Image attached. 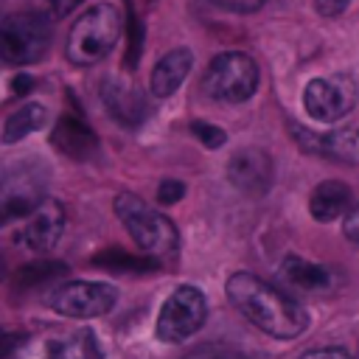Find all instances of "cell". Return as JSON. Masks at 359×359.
<instances>
[{
    "label": "cell",
    "mask_w": 359,
    "mask_h": 359,
    "mask_svg": "<svg viewBox=\"0 0 359 359\" xmlns=\"http://www.w3.org/2000/svg\"><path fill=\"white\" fill-rule=\"evenodd\" d=\"M185 359H250V353L241 351V348H236V345L213 342V345H202V348L191 351Z\"/></svg>",
    "instance_id": "obj_23"
},
{
    "label": "cell",
    "mask_w": 359,
    "mask_h": 359,
    "mask_svg": "<svg viewBox=\"0 0 359 359\" xmlns=\"http://www.w3.org/2000/svg\"><path fill=\"white\" fill-rule=\"evenodd\" d=\"M185 196V185L180 182V180H163L160 185H157V202L160 205H174V202H180Z\"/></svg>",
    "instance_id": "obj_26"
},
{
    "label": "cell",
    "mask_w": 359,
    "mask_h": 359,
    "mask_svg": "<svg viewBox=\"0 0 359 359\" xmlns=\"http://www.w3.org/2000/svg\"><path fill=\"white\" fill-rule=\"evenodd\" d=\"M213 6L224 8V11H236V14H250V11H258L266 0H210Z\"/></svg>",
    "instance_id": "obj_27"
},
{
    "label": "cell",
    "mask_w": 359,
    "mask_h": 359,
    "mask_svg": "<svg viewBox=\"0 0 359 359\" xmlns=\"http://www.w3.org/2000/svg\"><path fill=\"white\" fill-rule=\"evenodd\" d=\"M121 28H123V20H121V11L115 6H109V3L90 6L73 22V28L67 34V45H65L67 59L79 67L101 62L115 48Z\"/></svg>",
    "instance_id": "obj_2"
},
{
    "label": "cell",
    "mask_w": 359,
    "mask_h": 359,
    "mask_svg": "<svg viewBox=\"0 0 359 359\" xmlns=\"http://www.w3.org/2000/svg\"><path fill=\"white\" fill-rule=\"evenodd\" d=\"M191 132H194V137H196L202 146H208V149H219V146H224V140H227L224 129H219V126H213V123H208V121H194V123H191Z\"/></svg>",
    "instance_id": "obj_24"
},
{
    "label": "cell",
    "mask_w": 359,
    "mask_h": 359,
    "mask_svg": "<svg viewBox=\"0 0 359 359\" xmlns=\"http://www.w3.org/2000/svg\"><path fill=\"white\" fill-rule=\"evenodd\" d=\"M351 0H314V8L323 14V17H339L345 8H348Z\"/></svg>",
    "instance_id": "obj_29"
},
{
    "label": "cell",
    "mask_w": 359,
    "mask_h": 359,
    "mask_svg": "<svg viewBox=\"0 0 359 359\" xmlns=\"http://www.w3.org/2000/svg\"><path fill=\"white\" fill-rule=\"evenodd\" d=\"M300 359H351V356L342 348H317V351L303 353Z\"/></svg>",
    "instance_id": "obj_30"
},
{
    "label": "cell",
    "mask_w": 359,
    "mask_h": 359,
    "mask_svg": "<svg viewBox=\"0 0 359 359\" xmlns=\"http://www.w3.org/2000/svg\"><path fill=\"white\" fill-rule=\"evenodd\" d=\"M205 317H208V300H205V294L196 286L182 283V286H177L165 297V303H163V309L157 314L154 334H157V339L174 345V342H182V339L194 337L202 328Z\"/></svg>",
    "instance_id": "obj_6"
},
{
    "label": "cell",
    "mask_w": 359,
    "mask_h": 359,
    "mask_svg": "<svg viewBox=\"0 0 359 359\" xmlns=\"http://www.w3.org/2000/svg\"><path fill=\"white\" fill-rule=\"evenodd\" d=\"M65 222H67V213L62 208V202L56 199H45L28 219V224L22 227V236L20 241L34 250V252H48L56 247V241L62 238V230H65Z\"/></svg>",
    "instance_id": "obj_12"
},
{
    "label": "cell",
    "mask_w": 359,
    "mask_h": 359,
    "mask_svg": "<svg viewBox=\"0 0 359 359\" xmlns=\"http://www.w3.org/2000/svg\"><path fill=\"white\" fill-rule=\"evenodd\" d=\"M17 342H25V334H6L3 337V348H0V356L3 359H11V351Z\"/></svg>",
    "instance_id": "obj_32"
},
{
    "label": "cell",
    "mask_w": 359,
    "mask_h": 359,
    "mask_svg": "<svg viewBox=\"0 0 359 359\" xmlns=\"http://www.w3.org/2000/svg\"><path fill=\"white\" fill-rule=\"evenodd\" d=\"M126 67L132 70L137 62H140V50H143V22H140V17L129 8V20H126Z\"/></svg>",
    "instance_id": "obj_22"
},
{
    "label": "cell",
    "mask_w": 359,
    "mask_h": 359,
    "mask_svg": "<svg viewBox=\"0 0 359 359\" xmlns=\"http://www.w3.org/2000/svg\"><path fill=\"white\" fill-rule=\"evenodd\" d=\"M280 275L292 289H300V292H323L334 283V275L328 266L306 261L300 255H286L280 264Z\"/></svg>",
    "instance_id": "obj_16"
},
{
    "label": "cell",
    "mask_w": 359,
    "mask_h": 359,
    "mask_svg": "<svg viewBox=\"0 0 359 359\" xmlns=\"http://www.w3.org/2000/svg\"><path fill=\"white\" fill-rule=\"evenodd\" d=\"M45 359H104V351L95 331L81 328L70 337L50 339L45 345Z\"/></svg>",
    "instance_id": "obj_18"
},
{
    "label": "cell",
    "mask_w": 359,
    "mask_h": 359,
    "mask_svg": "<svg viewBox=\"0 0 359 359\" xmlns=\"http://www.w3.org/2000/svg\"><path fill=\"white\" fill-rule=\"evenodd\" d=\"M39 3V11L48 17V20H59L65 14H70L76 6H81L84 0H36Z\"/></svg>",
    "instance_id": "obj_25"
},
{
    "label": "cell",
    "mask_w": 359,
    "mask_h": 359,
    "mask_svg": "<svg viewBox=\"0 0 359 359\" xmlns=\"http://www.w3.org/2000/svg\"><path fill=\"white\" fill-rule=\"evenodd\" d=\"M65 275H67V266L62 261H34V264H25L14 272V286L28 292V289H39L45 283H53Z\"/></svg>",
    "instance_id": "obj_21"
},
{
    "label": "cell",
    "mask_w": 359,
    "mask_h": 359,
    "mask_svg": "<svg viewBox=\"0 0 359 359\" xmlns=\"http://www.w3.org/2000/svg\"><path fill=\"white\" fill-rule=\"evenodd\" d=\"M359 101V81L348 73L311 79L303 90L306 112L320 123H334L345 118Z\"/></svg>",
    "instance_id": "obj_7"
},
{
    "label": "cell",
    "mask_w": 359,
    "mask_h": 359,
    "mask_svg": "<svg viewBox=\"0 0 359 359\" xmlns=\"http://www.w3.org/2000/svg\"><path fill=\"white\" fill-rule=\"evenodd\" d=\"M292 132L300 149L309 154H320L339 163H359V126H345L337 132H309L292 123Z\"/></svg>",
    "instance_id": "obj_10"
},
{
    "label": "cell",
    "mask_w": 359,
    "mask_h": 359,
    "mask_svg": "<svg viewBox=\"0 0 359 359\" xmlns=\"http://www.w3.org/2000/svg\"><path fill=\"white\" fill-rule=\"evenodd\" d=\"M101 101L107 107V112L123 123V126H140L146 118H149V101L146 95L126 84V81H118V79H107L101 84Z\"/></svg>",
    "instance_id": "obj_13"
},
{
    "label": "cell",
    "mask_w": 359,
    "mask_h": 359,
    "mask_svg": "<svg viewBox=\"0 0 359 359\" xmlns=\"http://www.w3.org/2000/svg\"><path fill=\"white\" fill-rule=\"evenodd\" d=\"M258 90V65L241 50H224L210 59L202 76V93L222 104H241Z\"/></svg>",
    "instance_id": "obj_4"
},
{
    "label": "cell",
    "mask_w": 359,
    "mask_h": 359,
    "mask_svg": "<svg viewBox=\"0 0 359 359\" xmlns=\"http://www.w3.org/2000/svg\"><path fill=\"white\" fill-rule=\"evenodd\" d=\"M194 67V53L188 48H174L168 50L151 70V93L157 98H168L191 73Z\"/></svg>",
    "instance_id": "obj_15"
},
{
    "label": "cell",
    "mask_w": 359,
    "mask_h": 359,
    "mask_svg": "<svg viewBox=\"0 0 359 359\" xmlns=\"http://www.w3.org/2000/svg\"><path fill=\"white\" fill-rule=\"evenodd\" d=\"M45 202V180L42 171L31 165H17L3 177V196H0V219L11 222L17 216L34 213Z\"/></svg>",
    "instance_id": "obj_9"
},
{
    "label": "cell",
    "mask_w": 359,
    "mask_h": 359,
    "mask_svg": "<svg viewBox=\"0 0 359 359\" xmlns=\"http://www.w3.org/2000/svg\"><path fill=\"white\" fill-rule=\"evenodd\" d=\"M34 90V79L28 76V73H17L14 79H11V93L14 95H28Z\"/></svg>",
    "instance_id": "obj_31"
},
{
    "label": "cell",
    "mask_w": 359,
    "mask_h": 359,
    "mask_svg": "<svg viewBox=\"0 0 359 359\" xmlns=\"http://www.w3.org/2000/svg\"><path fill=\"white\" fill-rule=\"evenodd\" d=\"M118 303V292L101 280H70L50 294V309L62 317L90 320L107 314Z\"/></svg>",
    "instance_id": "obj_8"
},
{
    "label": "cell",
    "mask_w": 359,
    "mask_h": 359,
    "mask_svg": "<svg viewBox=\"0 0 359 359\" xmlns=\"http://www.w3.org/2000/svg\"><path fill=\"white\" fill-rule=\"evenodd\" d=\"M48 121V109L42 104H22L20 109H14L6 123H3V143L11 146L22 137H28L31 132H39Z\"/></svg>",
    "instance_id": "obj_19"
},
{
    "label": "cell",
    "mask_w": 359,
    "mask_h": 359,
    "mask_svg": "<svg viewBox=\"0 0 359 359\" xmlns=\"http://www.w3.org/2000/svg\"><path fill=\"white\" fill-rule=\"evenodd\" d=\"M50 143L65 154V157H73V160H87L95 149H98V137L95 132L76 115H62L53 126V135H50Z\"/></svg>",
    "instance_id": "obj_14"
},
{
    "label": "cell",
    "mask_w": 359,
    "mask_h": 359,
    "mask_svg": "<svg viewBox=\"0 0 359 359\" xmlns=\"http://www.w3.org/2000/svg\"><path fill=\"white\" fill-rule=\"evenodd\" d=\"M93 264L98 269H107V272H149L157 266L154 258L149 255H135V252H126L121 247H107L101 252L93 255Z\"/></svg>",
    "instance_id": "obj_20"
},
{
    "label": "cell",
    "mask_w": 359,
    "mask_h": 359,
    "mask_svg": "<svg viewBox=\"0 0 359 359\" xmlns=\"http://www.w3.org/2000/svg\"><path fill=\"white\" fill-rule=\"evenodd\" d=\"M50 45V22L42 11L8 14L0 22V53L8 65H31Z\"/></svg>",
    "instance_id": "obj_5"
},
{
    "label": "cell",
    "mask_w": 359,
    "mask_h": 359,
    "mask_svg": "<svg viewBox=\"0 0 359 359\" xmlns=\"http://www.w3.org/2000/svg\"><path fill=\"white\" fill-rule=\"evenodd\" d=\"M115 213L121 219V224L126 227V233L132 236V241L151 255H168L180 247V233L171 224V219H165L163 213H157L154 208H149L140 196L135 194H118L115 196Z\"/></svg>",
    "instance_id": "obj_3"
},
{
    "label": "cell",
    "mask_w": 359,
    "mask_h": 359,
    "mask_svg": "<svg viewBox=\"0 0 359 359\" xmlns=\"http://www.w3.org/2000/svg\"><path fill=\"white\" fill-rule=\"evenodd\" d=\"M342 230H345V238H348V241L359 244V202H353V208L348 210V216H345V224H342Z\"/></svg>",
    "instance_id": "obj_28"
},
{
    "label": "cell",
    "mask_w": 359,
    "mask_h": 359,
    "mask_svg": "<svg viewBox=\"0 0 359 359\" xmlns=\"http://www.w3.org/2000/svg\"><path fill=\"white\" fill-rule=\"evenodd\" d=\"M230 182L247 196H264L272 188V157L264 149H238L227 163Z\"/></svg>",
    "instance_id": "obj_11"
},
{
    "label": "cell",
    "mask_w": 359,
    "mask_h": 359,
    "mask_svg": "<svg viewBox=\"0 0 359 359\" xmlns=\"http://www.w3.org/2000/svg\"><path fill=\"white\" fill-rule=\"evenodd\" d=\"M351 188L339 180H325L320 182L314 191H311V199H309V213L317 219V222H334L337 216H342L345 210H351Z\"/></svg>",
    "instance_id": "obj_17"
},
{
    "label": "cell",
    "mask_w": 359,
    "mask_h": 359,
    "mask_svg": "<svg viewBox=\"0 0 359 359\" xmlns=\"http://www.w3.org/2000/svg\"><path fill=\"white\" fill-rule=\"evenodd\" d=\"M224 289L238 314L275 339H294L309 328L306 309L252 272L230 275Z\"/></svg>",
    "instance_id": "obj_1"
}]
</instances>
